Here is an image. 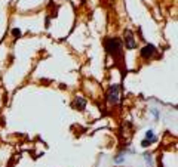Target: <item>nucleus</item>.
<instances>
[{"instance_id": "f257e3e1", "label": "nucleus", "mask_w": 178, "mask_h": 167, "mask_svg": "<svg viewBox=\"0 0 178 167\" xmlns=\"http://www.w3.org/2000/svg\"><path fill=\"white\" fill-rule=\"evenodd\" d=\"M104 47H106L107 53L111 56H120L122 53V40L117 37H108L104 42Z\"/></svg>"}, {"instance_id": "f03ea898", "label": "nucleus", "mask_w": 178, "mask_h": 167, "mask_svg": "<svg viewBox=\"0 0 178 167\" xmlns=\"http://www.w3.org/2000/svg\"><path fill=\"white\" fill-rule=\"evenodd\" d=\"M107 96H108V98H107L108 102L113 104V105H116L117 102H119V84H113L110 87V90H108Z\"/></svg>"}, {"instance_id": "7ed1b4c3", "label": "nucleus", "mask_w": 178, "mask_h": 167, "mask_svg": "<svg viewBox=\"0 0 178 167\" xmlns=\"http://www.w3.org/2000/svg\"><path fill=\"white\" fill-rule=\"evenodd\" d=\"M125 46H126V49H129V50H132L137 47V43H135V40H134V36L129 30H126V33H125Z\"/></svg>"}, {"instance_id": "20e7f679", "label": "nucleus", "mask_w": 178, "mask_h": 167, "mask_svg": "<svg viewBox=\"0 0 178 167\" xmlns=\"http://www.w3.org/2000/svg\"><path fill=\"white\" fill-rule=\"evenodd\" d=\"M154 52H156V47L153 45H145L141 49V56L145 58V59H149V58H151V56L154 55Z\"/></svg>"}, {"instance_id": "39448f33", "label": "nucleus", "mask_w": 178, "mask_h": 167, "mask_svg": "<svg viewBox=\"0 0 178 167\" xmlns=\"http://www.w3.org/2000/svg\"><path fill=\"white\" fill-rule=\"evenodd\" d=\"M73 106H74L76 110H79V111H83L85 106H86V99H83L82 96H77L76 101H74V104H73Z\"/></svg>"}, {"instance_id": "423d86ee", "label": "nucleus", "mask_w": 178, "mask_h": 167, "mask_svg": "<svg viewBox=\"0 0 178 167\" xmlns=\"http://www.w3.org/2000/svg\"><path fill=\"white\" fill-rule=\"evenodd\" d=\"M145 139L149 140L150 144H153V142H156V136H154V133H153L151 130H147V133H145Z\"/></svg>"}, {"instance_id": "0eeeda50", "label": "nucleus", "mask_w": 178, "mask_h": 167, "mask_svg": "<svg viewBox=\"0 0 178 167\" xmlns=\"http://www.w3.org/2000/svg\"><path fill=\"white\" fill-rule=\"evenodd\" d=\"M144 160H145V163H147L149 166L153 167V160H151V155H150V154H144Z\"/></svg>"}, {"instance_id": "6e6552de", "label": "nucleus", "mask_w": 178, "mask_h": 167, "mask_svg": "<svg viewBox=\"0 0 178 167\" xmlns=\"http://www.w3.org/2000/svg\"><path fill=\"white\" fill-rule=\"evenodd\" d=\"M12 34H13L15 37H19V36H21V30H18V28H13V30H12Z\"/></svg>"}, {"instance_id": "1a4fd4ad", "label": "nucleus", "mask_w": 178, "mask_h": 167, "mask_svg": "<svg viewBox=\"0 0 178 167\" xmlns=\"http://www.w3.org/2000/svg\"><path fill=\"white\" fill-rule=\"evenodd\" d=\"M151 114H153V115H154V118H156V120H157V118H159V111H157V110H156V108H153V110H151Z\"/></svg>"}, {"instance_id": "9d476101", "label": "nucleus", "mask_w": 178, "mask_h": 167, "mask_svg": "<svg viewBox=\"0 0 178 167\" xmlns=\"http://www.w3.org/2000/svg\"><path fill=\"white\" fill-rule=\"evenodd\" d=\"M149 145H151V144H150V142H149V140H147V139H144V140H143V142H141V146H144V148H147Z\"/></svg>"}, {"instance_id": "9b49d317", "label": "nucleus", "mask_w": 178, "mask_h": 167, "mask_svg": "<svg viewBox=\"0 0 178 167\" xmlns=\"http://www.w3.org/2000/svg\"><path fill=\"white\" fill-rule=\"evenodd\" d=\"M122 161H123V157H122V154H120V157L116 158V163H122Z\"/></svg>"}]
</instances>
